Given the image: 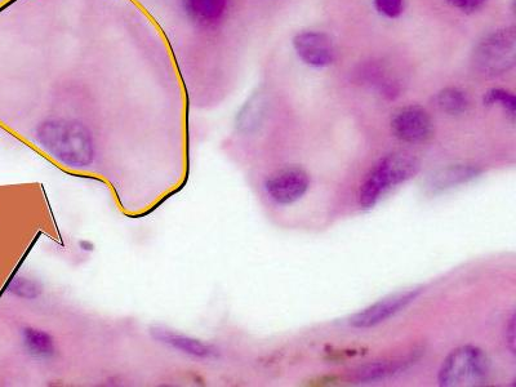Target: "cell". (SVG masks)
Returning a JSON list of instances; mask_svg holds the SVG:
<instances>
[{"label": "cell", "instance_id": "6da1fadb", "mask_svg": "<svg viewBox=\"0 0 516 387\" xmlns=\"http://www.w3.org/2000/svg\"><path fill=\"white\" fill-rule=\"evenodd\" d=\"M37 141L46 153L68 167L90 166L95 155L91 132L71 120L52 119L40 124Z\"/></svg>", "mask_w": 516, "mask_h": 387}, {"label": "cell", "instance_id": "7a4b0ae2", "mask_svg": "<svg viewBox=\"0 0 516 387\" xmlns=\"http://www.w3.org/2000/svg\"><path fill=\"white\" fill-rule=\"evenodd\" d=\"M418 171L420 162L412 155L394 153L381 158L360 186V206L364 209L375 207L391 189L413 179Z\"/></svg>", "mask_w": 516, "mask_h": 387}, {"label": "cell", "instance_id": "3957f363", "mask_svg": "<svg viewBox=\"0 0 516 387\" xmlns=\"http://www.w3.org/2000/svg\"><path fill=\"white\" fill-rule=\"evenodd\" d=\"M492 376L488 355L477 346L466 345L453 350L440 367V386H486Z\"/></svg>", "mask_w": 516, "mask_h": 387}, {"label": "cell", "instance_id": "277c9868", "mask_svg": "<svg viewBox=\"0 0 516 387\" xmlns=\"http://www.w3.org/2000/svg\"><path fill=\"white\" fill-rule=\"evenodd\" d=\"M516 62V29L514 26L489 33L479 40L473 52V64L479 74L496 78L514 69Z\"/></svg>", "mask_w": 516, "mask_h": 387}, {"label": "cell", "instance_id": "5b68a950", "mask_svg": "<svg viewBox=\"0 0 516 387\" xmlns=\"http://www.w3.org/2000/svg\"><path fill=\"white\" fill-rule=\"evenodd\" d=\"M420 293V289H409V291L397 292L381 298L375 304L351 317L350 326L358 329L380 326L411 305L420 296Z\"/></svg>", "mask_w": 516, "mask_h": 387}, {"label": "cell", "instance_id": "8992f818", "mask_svg": "<svg viewBox=\"0 0 516 387\" xmlns=\"http://www.w3.org/2000/svg\"><path fill=\"white\" fill-rule=\"evenodd\" d=\"M391 132L407 144H421L431 139L434 123L429 113L421 106H406L391 118Z\"/></svg>", "mask_w": 516, "mask_h": 387}, {"label": "cell", "instance_id": "52a82bcc", "mask_svg": "<svg viewBox=\"0 0 516 387\" xmlns=\"http://www.w3.org/2000/svg\"><path fill=\"white\" fill-rule=\"evenodd\" d=\"M309 188V175L300 167L280 169L265 184L269 197L282 206L296 203L308 193Z\"/></svg>", "mask_w": 516, "mask_h": 387}, {"label": "cell", "instance_id": "ba28073f", "mask_svg": "<svg viewBox=\"0 0 516 387\" xmlns=\"http://www.w3.org/2000/svg\"><path fill=\"white\" fill-rule=\"evenodd\" d=\"M293 48L306 65L327 68L337 59L335 43L326 33L304 31L293 38Z\"/></svg>", "mask_w": 516, "mask_h": 387}, {"label": "cell", "instance_id": "9c48e42d", "mask_svg": "<svg viewBox=\"0 0 516 387\" xmlns=\"http://www.w3.org/2000/svg\"><path fill=\"white\" fill-rule=\"evenodd\" d=\"M482 173V169L473 164H452L430 175L426 181V190L431 194H442L477 180Z\"/></svg>", "mask_w": 516, "mask_h": 387}, {"label": "cell", "instance_id": "30bf717a", "mask_svg": "<svg viewBox=\"0 0 516 387\" xmlns=\"http://www.w3.org/2000/svg\"><path fill=\"white\" fill-rule=\"evenodd\" d=\"M151 335L160 342V344L168 346V348L179 350L180 353L189 355L198 359L213 358L216 350L206 342L198 340V338L181 335L179 332L172 331L163 327L151 329Z\"/></svg>", "mask_w": 516, "mask_h": 387}, {"label": "cell", "instance_id": "8fae6325", "mask_svg": "<svg viewBox=\"0 0 516 387\" xmlns=\"http://www.w3.org/2000/svg\"><path fill=\"white\" fill-rule=\"evenodd\" d=\"M269 101L264 91L258 90L242 106L235 120V126L244 135H252L262 127L268 114Z\"/></svg>", "mask_w": 516, "mask_h": 387}, {"label": "cell", "instance_id": "7c38bea8", "mask_svg": "<svg viewBox=\"0 0 516 387\" xmlns=\"http://www.w3.org/2000/svg\"><path fill=\"white\" fill-rule=\"evenodd\" d=\"M418 358L416 355L399 360H384V362H375L362 366L355 372V380L360 384H372V382L385 381L411 368L412 364Z\"/></svg>", "mask_w": 516, "mask_h": 387}, {"label": "cell", "instance_id": "4fadbf2b", "mask_svg": "<svg viewBox=\"0 0 516 387\" xmlns=\"http://www.w3.org/2000/svg\"><path fill=\"white\" fill-rule=\"evenodd\" d=\"M228 0H184L186 13L200 25H212L219 21L226 11Z\"/></svg>", "mask_w": 516, "mask_h": 387}, {"label": "cell", "instance_id": "5bb4252c", "mask_svg": "<svg viewBox=\"0 0 516 387\" xmlns=\"http://www.w3.org/2000/svg\"><path fill=\"white\" fill-rule=\"evenodd\" d=\"M22 344L31 357L38 360H50L55 357V341L47 332L37 328L22 329Z\"/></svg>", "mask_w": 516, "mask_h": 387}, {"label": "cell", "instance_id": "9a60e30c", "mask_svg": "<svg viewBox=\"0 0 516 387\" xmlns=\"http://www.w3.org/2000/svg\"><path fill=\"white\" fill-rule=\"evenodd\" d=\"M435 104L443 113L457 117L466 114L470 109V99L466 92L456 87L444 88L435 96Z\"/></svg>", "mask_w": 516, "mask_h": 387}, {"label": "cell", "instance_id": "2e32d148", "mask_svg": "<svg viewBox=\"0 0 516 387\" xmlns=\"http://www.w3.org/2000/svg\"><path fill=\"white\" fill-rule=\"evenodd\" d=\"M484 106H500L511 120L516 118V99L513 93L504 88H492L483 97Z\"/></svg>", "mask_w": 516, "mask_h": 387}, {"label": "cell", "instance_id": "e0dca14e", "mask_svg": "<svg viewBox=\"0 0 516 387\" xmlns=\"http://www.w3.org/2000/svg\"><path fill=\"white\" fill-rule=\"evenodd\" d=\"M10 291L17 297L26 298V300H34V298L39 297L40 293H42V286H40L38 282H35V280L19 278L13 280Z\"/></svg>", "mask_w": 516, "mask_h": 387}, {"label": "cell", "instance_id": "ac0fdd59", "mask_svg": "<svg viewBox=\"0 0 516 387\" xmlns=\"http://www.w3.org/2000/svg\"><path fill=\"white\" fill-rule=\"evenodd\" d=\"M376 10L387 19H398L402 15L404 0H373Z\"/></svg>", "mask_w": 516, "mask_h": 387}, {"label": "cell", "instance_id": "d6986e66", "mask_svg": "<svg viewBox=\"0 0 516 387\" xmlns=\"http://www.w3.org/2000/svg\"><path fill=\"white\" fill-rule=\"evenodd\" d=\"M449 6L464 13H474L482 10L488 0H446Z\"/></svg>", "mask_w": 516, "mask_h": 387}, {"label": "cell", "instance_id": "ffe728a7", "mask_svg": "<svg viewBox=\"0 0 516 387\" xmlns=\"http://www.w3.org/2000/svg\"><path fill=\"white\" fill-rule=\"evenodd\" d=\"M506 342L507 348L511 353H516V315H511L510 322L506 326Z\"/></svg>", "mask_w": 516, "mask_h": 387}, {"label": "cell", "instance_id": "44dd1931", "mask_svg": "<svg viewBox=\"0 0 516 387\" xmlns=\"http://www.w3.org/2000/svg\"><path fill=\"white\" fill-rule=\"evenodd\" d=\"M80 247H82L84 251H93V244L90 242H80Z\"/></svg>", "mask_w": 516, "mask_h": 387}]
</instances>
